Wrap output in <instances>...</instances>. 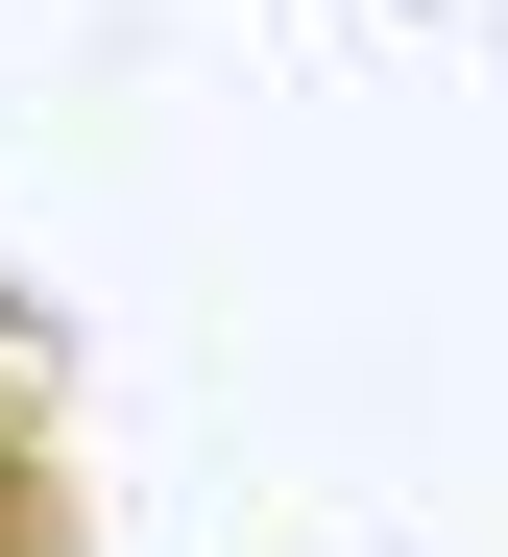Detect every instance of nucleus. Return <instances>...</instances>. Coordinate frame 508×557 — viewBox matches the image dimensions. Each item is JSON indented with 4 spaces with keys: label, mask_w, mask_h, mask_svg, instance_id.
Returning a JSON list of instances; mask_svg holds the SVG:
<instances>
[{
    "label": "nucleus",
    "mask_w": 508,
    "mask_h": 557,
    "mask_svg": "<svg viewBox=\"0 0 508 557\" xmlns=\"http://www.w3.org/2000/svg\"><path fill=\"white\" fill-rule=\"evenodd\" d=\"M0 557H97V485H73V388H49V315H0Z\"/></svg>",
    "instance_id": "f257e3e1"
}]
</instances>
